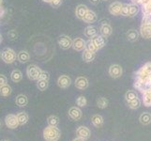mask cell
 <instances>
[{"label":"cell","mask_w":151,"mask_h":141,"mask_svg":"<svg viewBox=\"0 0 151 141\" xmlns=\"http://www.w3.org/2000/svg\"><path fill=\"white\" fill-rule=\"evenodd\" d=\"M43 137L46 141H57L60 137V132L55 126H48L43 131Z\"/></svg>","instance_id":"1"},{"label":"cell","mask_w":151,"mask_h":141,"mask_svg":"<svg viewBox=\"0 0 151 141\" xmlns=\"http://www.w3.org/2000/svg\"><path fill=\"white\" fill-rule=\"evenodd\" d=\"M41 72L42 71H41L40 68H39L37 65L31 64L27 67V75L29 79L32 80V81L39 80Z\"/></svg>","instance_id":"2"},{"label":"cell","mask_w":151,"mask_h":141,"mask_svg":"<svg viewBox=\"0 0 151 141\" xmlns=\"http://www.w3.org/2000/svg\"><path fill=\"white\" fill-rule=\"evenodd\" d=\"M1 59L5 63L12 64L15 61V59H16V53H15L14 50H12V49L6 48L2 51Z\"/></svg>","instance_id":"3"},{"label":"cell","mask_w":151,"mask_h":141,"mask_svg":"<svg viewBox=\"0 0 151 141\" xmlns=\"http://www.w3.org/2000/svg\"><path fill=\"white\" fill-rule=\"evenodd\" d=\"M141 34L144 38H151V20L147 18H143V23L141 25Z\"/></svg>","instance_id":"4"},{"label":"cell","mask_w":151,"mask_h":141,"mask_svg":"<svg viewBox=\"0 0 151 141\" xmlns=\"http://www.w3.org/2000/svg\"><path fill=\"white\" fill-rule=\"evenodd\" d=\"M5 123H6L7 127L9 129H15L18 127V125H20L17 116H15L13 114L7 115L6 118H5Z\"/></svg>","instance_id":"5"},{"label":"cell","mask_w":151,"mask_h":141,"mask_svg":"<svg viewBox=\"0 0 151 141\" xmlns=\"http://www.w3.org/2000/svg\"><path fill=\"white\" fill-rule=\"evenodd\" d=\"M58 44L62 49L67 50L72 46V40L70 37H68V36L62 35L58 39Z\"/></svg>","instance_id":"6"},{"label":"cell","mask_w":151,"mask_h":141,"mask_svg":"<svg viewBox=\"0 0 151 141\" xmlns=\"http://www.w3.org/2000/svg\"><path fill=\"white\" fill-rule=\"evenodd\" d=\"M86 43L82 38H76L72 40V48L76 51H83L86 49Z\"/></svg>","instance_id":"7"},{"label":"cell","mask_w":151,"mask_h":141,"mask_svg":"<svg viewBox=\"0 0 151 141\" xmlns=\"http://www.w3.org/2000/svg\"><path fill=\"white\" fill-rule=\"evenodd\" d=\"M91 40H92V43H93V44H94L97 51L101 49L102 47L104 46V44H105V40H104V37H102L101 35L95 36L94 38L91 39Z\"/></svg>","instance_id":"8"},{"label":"cell","mask_w":151,"mask_h":141,"mask_svg":"<svg viewBox=\"0 0 151 141\" xmlns=\"http://www.w3.org/2000/svg\"><path fill=\"white\" fill-rule=\"evenodd\" d=\"M122 7H123V4H121L120 2H114L110 5L109 10H110V12L114 15H121Z\"/></svg>","instance_id":"9"},{"label":"cell","mask_w":151,"mask_h":141,"mask_svg":"<svg viewBox=\"0 0 151 141\" xmlns=\"http://www.w3.org/2000/svg\"><path fill=\"white\" fill-rule=\"evenodd\" d=\"M70 83H71L70 78L65 74L59 76L58 80H57V84H58V86L62 88H67L68 87H70Z\"/></svg>","instance_id":"10"},{"label":"cell","mask_w":151,"mask_h":141,"mask_svg":"<svg viewBox=\"0 0 151 141\" xmlns=\"http://www.w3.org/2000/svg\"><path fill=\"white\" fill-rule=\"evenodd\" d=\"M109 74L114 78H117L122 74V68L119 65H112L109 69Z\"/></svg>","instance_id":"11"},{"label":"cell","mask_w":151,"mask_h":141,"mask_svg":"<svg viewBox=\"0 0 151 141\" xmlns=\"http://www.w3.org/2000/svg\"><path fill=\"white\" fill-rule=\"evenodd\" d=\"M87 10H88V9L86 6H85V5H79V6L76 8V10H75V14H76L77 18L80 19V20H84Z\"/></svg>","instance_id":"12"},{"label":"cell","mask_w":151,"mask_h":141,"mask_svg":"<svg viewBox=\"0 0 151 141\" xmlns=\"http://www.w3.org/2000/svg\"><path fill=\"white\" fill-rule=\"evenodd\" d=\"M101 34L102 37L104 38H108L113 32V29L112 27L109 24H102L101 27Z\"/></svg>","instance_id":"13"},{"label":"cell","mask_w":151,"mask_h":141,"mask_svg":"<svg viewBox=\"0 0 151 141\" xmlns=\"http://www.w3.org/2000/svg\"><path fill=\"white\" fill-rule=\"evenodd\" d=\"M75 86L77 88H79V90H85V88L87 87L88 86V81L86 77L84 76H80L78 77L76 81H75Z\"/></svg>","instance_id":"14"},{"label":"cell","mask_w":151,"mask_h":141,"mask_svg":"<svg viewBox=\"0 0 151 141\" xmlns=\"http://www.w3.org/2000/svg\"><path fill=\"white\" fill-rule=\"evenodd\" d=\"M84 21L87 24H92V23H95L97 21V15L94 12H92V10L88 9L87 12L86 14V16L84 18Z\"/></svg>","instance_id":"15"},{"label":"cell","mask_w":151,"mask_h":141,"mask_svg":"<svg viewBox=\"0 0 151 141\" xmlns=\"http://www.w3.org/2000/svg\"><path fill=\"white\" fill-rule=\"evenodd\" d=\"M77 134H78V137H80L82 139H86L89 137V134L90 132L86 127H79V129L77 130Z\"/></svg>","instance_id":"16"},{"label":"cell","mask_w":151,"mask_h":141,"mask_svg":"<svg viewBox=\"0 0 151 141\" xmlns=\"http://www.w3.org/2000/svg\"><path fill=\"white\" fill-rule=\"evenodd\" d=\"M97 33H98V30L95 27H93V25H88L85 29V35L89 39L94 38L95 36H97Z\"/></svg>","instance_id":"17"},{"label":"cell","mask_w":151,"mask_h":141,"mask_svg":"<svg viewBox=\"0 0 151 141\" xmlns=\"http://www.w3.org/2000/svg\"><path fill=\"white\" fill-rule=\"evenodd\" d=\"M69 115H70V117L72 119H75V121H77V119H79L82 117V112H81V110L79 108L71 107L70 109V111H69Z\"/></svg>","instance_id":"18"},{"label":"cell","mask_w":151,"mask_h":141,"mask_svg":"<svg viewBox=\"0 0 151 141\" xmlns=\"http://www.w3.org/2000/svg\"><path fill=\"white\" fill-rule=\"evenodd\" d=\"M95 56H96L95 52H91V51L85 49L84 53H83V59L86 62H90L95 59Z\"/></svg>","instance_id":"19"},{"label":"cell","mask_w":151,"mask_h":141,"mask_svg":"<svg viewBox=\"0 0 151 141\" xmlns=\"http://www.w3.org/2000/svg\"><path fill=\"white\" fill-rule=\"evenodd\" d=\"M17 59L21 63H25L30 59V56L27 51H20L17 55Z\"/></svg>","instance_id":"20"},{"label":"cell","mask_w":151,"mask_h":141,"mask_svg":"<svg viewBox=\"0 0 151 141\" xmlns=\"http://www.w3.org/2000/svg\"><path fill=\"white\" fill-rule=\"evenodd\" d=\"M15 103H16L17 106H25L28 103L27 97L24 95V94H20L16 97V100H15Z\"/></svg>","instance_id":"21"},{"label":"cell","mask_w":151,"mask_h":141,"mask_svg":"<svg viewBox=\"0 0 151 141\" xmlns=\"http://www.w3.org/2000/svg\"><path fill=\"white\" fill-rule=\"evenodd\" d=\"M10 78H12V80L15 83H18L22 80L23 78V74L21 72V71L19 70H13L12 72V74H10Z\"/></svg>","instance_id":"22"},{"label":"cell","mask_w":151,"mask_h":141,"mask_svg":"<svg viewBox=\"0 0 151 141\" xmlns=\"http://www.w3.org/2000/svg\"><path fill=\"white\" fill-rule=\"evenodd\" d=\"M139 6L135 3L129 4V17H134L139 12Z\"/></svg>","instance_id":"23"},{"label":"cell","mask_w":151,"mask_h":141,"mask_svg":"<svg viewBox=\"0 0 151 141\" xmlns=\"http://www.w3.org/2000/svg\"><path fill=\"white\" fill-rule=\"evenodd\" d=\"M17 119L20 125H24L28 121V115L25 112H20L17 114Z\"/></svg>","instance_id":"24"},{"label":"cell","mask_w":151,"mask_h":141,"mask_svg":"<svg viewBox=\"0 0 151 141\" xmlns=\"http://www.w3.org/2000/svg\"><path fill=\"white\" fill-rule=\"evenodd\" d=\"M127 38L129 40L135 41V40H137L139 38V33L135 29H131L127 32Z\"/></svg>","instance_id":"25"},{"label":"cell","mask_w":151,"mask_h":141,"mask_svg":"<svg viewBox=\"0 0 151 141\" xmlns=\"http://www.w3.org/2000/svg\"><path fill=\"white\" fill-rule=\"evenodd\" d=\"M12 87H10V86H9L8 84L0 87V95L3 96V97L9 96L10 94H12Z\"/></svg>","instance_id":"26"},{"label":"cell","mask_w":151,"mask_h":141,"mask_svg":"<svg viewBox=\"0 0 151 141\" xmlns=\"http://www.w3.org/2000/svg\"><path fill=\"white\" fill-rule=\"evenodd\" d=\"M48 86H49V81H46V80H40V79H39V80H38L37 87H38V88H39L40 90H41V91L45 90L46 88L48 87Z\"/></svg>","instance_id":"27"},{"label":"cell","mask_w":151,"mask_h":141,"mask_svg":"<svg viewBox=\"0 0 151 141\" xmlns=\"http://www.w3.org/2000/svg\"><path fill=\"white\" fill-rule=\"evenodd\" d=\"M140 121H141V122L144 124H148L151 121V115L148 112H145V113L142 114L141 117H140Z\"/></svg>","instance_id":"28"},{"label":"cell","mask_w":151,"mask_h":141,"mask_svg":"<svg viewBox=\"0 0 151 141\" xmlns=\"http://www.w3.org/2000/svg\"><path fill=\"white\" fill-rule=\"evenodd\" d=\"M125 97H126V100L128 102H132V101H133V100H135V99L138 98L136 92L133 91V90H129L126 93V96H125Z\"/></svg>","instance_id":"29"},{"label":"cell","mask_w":151,"mask_h":141,"mask_svg":"<svg viewBox=\"0 0 151 141\" xmlns=\"http://www.w3.org/2000/svg\"><path fill=\"white\" fill-rule=\"evenodd\" d=\"M58 121H59L58 118L55 117V116H50L47 119L49 126H55V127L57 126V124H58V122H59Z\"/></svg>","instance_id":"30"},{"label":"cell","mask_w":151,"mask_h":141,"mask_svg":"<svg viewBox=\"0 0 151 141\" xmlns=\"http://www.w3.org/2000/svg\"><path fill=\"white\" fill-rule=\"evenodd\" d=\"M102 122H103V119L101 116H99V115H96V116H94L92 118V123L97 127L101 126V125L102 124Z\"/></svg>","instance_id":"31"},{"label":"cell","mask_w":151,"mask_h":141,"mask_svg":"<svg viewBox=\"0 0 151 141\" xmlns=\"http://www.w3.org/2000/svg\"><path fill=\"white\" fill-rule=\"evenodd\" d=\"M98 106L101 107V108H105L107 106H108V101L106 98H103V97H101L98 99Z\"/></svg>","instance_id":"32"},{"label":"cell","mask_w":151,"mask_h":141,"mask_svg":"<svg viewBox=\"0 0 151 141\" xmlns=\"http://www.w3.org/2000/svg\"><path fill=\"white\" fill-rule=\"evenodd\" d=\"M129 103V106L132 108V109H135V108H138L140 106V104H141V101L139 100V99H135V100L132 101V102H128Z\"/></svg>","instance_id":"33"},{"label":"cell","mask_w":151,"mask_h":141,"mask_svg":"<svg viewBox=\"0 0 151 141\" xmlns=\"http://www.w3.org/2000/svg\"><path fill=\"white\" fill-rule=\"evenodd\" d=\"M76 103H77V104L79 106H86V97H84V96H80L79 98L77 99V101H76Z\"/></svg>","instance_id":"34"},{"label":"cell","mask_w":151,"mask_h":141,"mask_svg":"<svg viewBox=\"0 0 151 141\" xmlns=\"http://www.w3.org/2000/svg\"><path fill=\"white\" fill-rule=\"evenodd\" d=\"M121 15H123V16H129V4H123Z\"/></svg>","instance_id":"35"},{"label":"cell","mask_w":151,"mask_h":141,"mask_svg":"<svg viewBox=\"0 0 151 141\" xmlns=\"http://www.w3.org/2000/svg\"><path fill=\"white\" fill-rule=\"evenodd\" d=\"M40 80H46V81H49V79H50V75H49V74H48L47 72L42 71V72H41V74H40Z\"/></svg>","instance_id":"36"},{"label":"cell","mask_w":151,"mask_h":141,"mask_svg":"<svg viewBox=\"0 0 151 141\" xmlns=\"http://www.w3.org/2000/svg\"><path fill=\"white\" fill-rule=\"evenodd\" d=\"M52 5V7H54V8H58L60 5L62 4V0H52L51 3Z\"/></svg>","instance_id":"37"},{"label":"cell","mask_w":151,"mask_h":141,"mask_svg":"<svg viewBox=\"0 0 151 141\" xmlns=\"http://www.w3.org/2000/svg\"><path fill=\"white\" fill-rule=\"evenodd\" d=\"M5 85H7V77L3 74H0V87Z\"/></svg>","instance_id":"38"},{"label":"cell","mask_w":151,"mask_h":141,"mask_svg":"<svg viewBox=\"0 0 151 141\" xmlns=\"http://www.w3.org/2000/svg\"><path fill=\"white\" fill-rule=\"evenodd\" d=\"M4 15H5V9L1 6V7H0V18H3Z\"/></svg>","instance_id":"39"},{"label":"cell","mask_w":151,"mask_h":141,"mask_svg":"<svg viewBox=\"0 0 151 141\" xmlns=\"http://www.w3.org/2000/svg\"><path fill=\"white\" fill-rule=\"evenodd\" d=\"M90 1V3H92L93 5H97V4H99V2L101 1V0H89Z\"/></svg>","instance_id":"40"},{"label":"cell","mask_w":151,"mask_h":141,"mask_svg":"<svg viewBox=\"0 0 151 141\" xmlns=\"http://www.w3.org/2000/svg\"><path fill=\"white\" fill-rule=\"evenodd\" d=\"M73 141H84V139H82V138H80V137H78V138L74 139Z\"/></svg>","instance_id":"41"},{"label":"cell","mask_w":151,"mask_h":141,"mask_svg":"<svg viewBox=\"0 0 151 141\" xmlns=\"http://www.w3.org/2000/svg\"><path fill=\"white\" fill-rule=\"evenodd\" d=\"M43 2H47V3H51L52 0H42Z\"/></svg>","instance_id":"42"},{"label":"cell","mask_w":151,"mask_h":141,"mask_svg":"<svg viewBox=\"0 0 151 141\" xmlns=\"http://www.w3.org/2000/svg\"><path fill=\"white\" fill-rule=\"evenodd\" d=\"M2 3H3V0H0V7L2 6Z\"/></svg>","instance_id":"43"},{"label":"cell","mask_w":151,"mask_h":141,"mask_svg":"<svg viewBox=\"0 0 151 141\" xmlns=\"http://www.w3.org/2000/svg\"><path fill=\"white\" fill-rule=\"evenodd\" d=\"M1 41H2V36L0 35V43H1Z\"/></svg>","instance_id":"44"},{"label":"cell","mask_w":151,"mask_h":141,"mask_svg":"<svg viewBox=\"0 0 151 141\" xmlns=\"http://www.w3.org/2000/svg\"><path fill=\"white\" fill-rule=\"evenodd\" d=\"M1 125H2V122H1V119H0V127H1Z\"/></svg>","instance_id":"45"},{"label":"cell","mask_w":151,"mask_h":141,"mask_svg":"<svg viewBox=\"0 0 151 141\" xmlns=\"http://www.w3.org/2000/svg\"><path fill=\"white\" fill-rule=\"evenodd\" d=\"M0 57H1V52H0Z\"/></svg>","instance_id":"46"},{"label":"cell","mask_w":151,"mask_h":141,"mask_svg":"<svg viewBox=\"0 0 151 141\" xmlns=\"http://www.w3.org/2000/svg\"><path fill=\"white\" fill-rule=\"evenodd\" d=\"M103 1H108V0H103Z\"/></svg>","instance_id":"47"},{"label":"cell","mask_w":151,"mask_h":141,"mask_svg":"<svg viewBox=\"0 0 151 141\" xmlns=\"http://www.w3.org/2000/svg\"><path fill=\"white\" fill-rule=\"evenodd\" d=\"M5 141H8V140H5Z\"/></svg>","instance_id":"48"}]
</instances>
